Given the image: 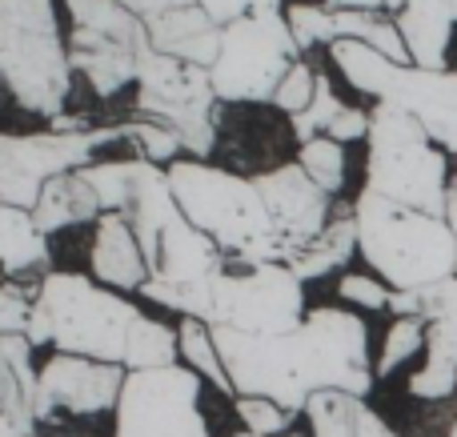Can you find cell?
Returning <instances> with one entry per match:
<instances>
[{
	"label": "cell",
	"instance_id": "cell-42",
	"mask_svg": "<svg viewBox=\"0 0 457 437\" xmlns=\"http://www.w3.org/2000/svg\"><path fill=\"white\" fill-rule=\"evenodd\" d=\"M233 437H257V433H245L241 430V433H233ZM281 437H305V433H281Z\"/></svg>",
	"mask_w": 457,
	"mask_h": 437
},
{
	"label": "cell",
	"instance_id": "cell-29",
	"mask_svg": "<svg viewBox=\"0 0 457 437\" xmlns=\"http://www.w3.org/2000/svg\"><path fill=\"white\" fill-rule=\"evenodd\" d=\"M285 21H289V32L301 53L321 48V45L329 48L337 40V12L325 4H289L285 8Z\"/></svg>",
	"mask_w": 457,
	"mask_h": 437
},
{
	"label": "cell",
	"instance_id": "cell-14",
	"mask_svg": "<svg viewBox=\"0 0 457 437\" xmlns=\"http://www.w3.org/2000/svg\"><path fill=\"white\" fill-rule=\"evenodd\" d=\"M125 366L77 353H53L37 374V417L40 425L56 417H101L117 409L125 390Z\"/></svg>",
	"mask_w": 457,
	"mask_h": 437
},
{
	"label": "cell",
	"instance_id": "cell-32",
	"mask_svg": "<svg viewBox=\"0 0 457 437\" xmlns=\"http://www.w3.org/2000/svg\"><path fill=\"white\" fill-rule=\"evenodd\" d=\"M341 109H345V101H341L337 93H333L329 77H325L321 69H317V93H313V104H309L305 112H297L293 117V133H297V141H313V136H325L329 133V125L341 117Z\"/></svg>",
	"mask_w": 457,
	"mask_h": 437
},
{
	"label": "cell",
	"instance_id": "cell-10",
	"mask_svg": "<svg viewBox=\"0 0 457 437\" xmlns=\"http://www.w3.org/2000/svg\"><path fill=\"white\" fill-rule=\"evenodd\" d=\"M309 317L305 281L285 261L225 265L213 277V317L209 326L249 337L293 334Z\"/></svg>",
	"mask_w": 457,
	"mask_h": 437
},
{
	"label": "cell",
	"instance_id": "cell-35",
	"mask_svg": "<svg viewBox=\"0 0 457 437\" xmlns=\"http://www.w3.org/2000/svg\"><path fill=\"white\" fill-rule=\"evenodd\" d=\"M32 301H37V289L29 293L21 281H0V337L4 334H29Z\"/></svg>",
	"mask_w": 457,
	"mask_h": 437
},
{
	"label": "cell",
	"instance_id": "cell-16",
	"mask_svg": "<svg viewBox=\"0 0 457 437\" xmlns=\"http://www.w3.org/2000/svg\"><path fill=\"white\" fill-rule=\"evenodd\" d=\"M88 277H96L101 285L117 289V293H141L149 281V261L145 249L137 241L133 225L120 213H104L93 225V249H88Z\"/></svg>",
	"mask_w": 457,
	"mask_h": 437
},
{
	"label": "cell",
	"instance_id": "cell-13",
	"mask_svg": "<svg viewBox=\"0 0 457 437\" xmlns=\"http://www.w3.org/2000/svg\"><path fill=\"white\" fill-rule=\"evenodd\" d=\"M201 398L205 382L189 366L129 369L112 409V437H213Z\"/></svg>",
	"mask_w": 457,
	"mask_h": 437
},
{
	"label": "cell",
	"instance_id": "cell-38",
	"mask_svg": "<svg viewBox=\"0 0 457 437\" xmlns=\"http://www.w3.org/2000/svg\"><path fill=\"white\" fill-rule=\"evenodd\" d=\"M117 4H125L141 24H153V21H161L165 12H177V8L197 4V0H117Z\"/></svg>",
	"mask_w": 457,
	"mask_h": 437
},
{
	"label": "cell",
	"instance_id": "cell-40",
	"mask_svg": "<svg viewBox=\"0 0 457 437\" xmlns=\"http://www.w3.org/2000/svg\"><path fill=\"white\" fill-rule=\"evenodd\" d=\"M445 221H450L453 233H457V173H453V185H450V205H445Z\"/></svg>",
	"mask_w": 457,
	"mask_h": 437
},
{
	"label": "cell",
	"instance_id": "cell-39",
	"mask_svg": "<svg viewBox=\"0 0 457 437\" xmlns=\"http://www.w3.org/2000/svg\"><path fill=\"white\" fill-rule=\"evenodd\" d=\"M325 8H333V12H381L386 0H325Z\"/></svg>",
	"mask_w": 457,
	"mask_h": 437
},
{
	"label": "cell",
	"instance_id": "cell-23",
	"mask_svg": "<svg viewBox=\"0 0 457 437\" xmlns=\"http://www.w3.org/2000/svg\"><path fill=\"white\" fill-rule=\"evenodd\" d=\"M353 253H357V221H353V209H349V213L333 217L321 237H313L305 249H297L285 265H289L301 281H317V277H325V273L345 269Z\"/></svg>",
	"mask_w": 457,
	"mask_h": 437
},
{
	"label": "cell",
	"instance_id": "cell-2",
	"mask_svg": "<svg viewBox=\"0 0 457 437\" xmlns=\"http://www.w3.org/2000/svg\"><path fill=\"white\" fill-rule=\"evenodd\" d=\"M165 173L181 213L221 249L228 265L285 261V245L253 177L197 157L173 161Z\"/></svg>",
	"mask_w": 457,
	"mask_h": 437
},
{
	"label": "cell",
	"instance_id": "cell-30",
	"mask_svg": "<svg viewBox=\"0 0 457 437\" xmlns=\"http://www.w3.org/2000/svg\"><path fill=\"white\" fill-rule=\"evenodd\" d=\"M129 141L137 144V157L153 161V165L169 169L173 161L185 157V144L173 128L157 125V120H141V117H129Z\"/></svg>",
	"mask_w": 457,
	"mask_h": 437
},
{
	"label": "cell",
	"instance_id": "cell-3",
	"mask_svg": "<svg viewBox=\"0 0 457 437\" xmlns=\"http://www.w3.org/2000/svg\"><path fill=\"white\" fill-rule=\"evenodd\" d=\"M357 253L389 289H429L457 277V233L445 217L361 189L353 205Z\"/></svg>",
	"mask_w": 457,
	"mask_h": 437
},
{
	"label": "cell",
	"instance_id": "cell-6",
	"mask_svg": "<svg viewBox=\"0 0 457 437\" xmlns=\"http://www.w3.org/2000/svg\"><path fill=\"white\" fill-rule=\"evenodd\" d=\"M370 141H365V189L397 205L445 217L450 205V153L397 104L378 101L370 109Z\"/></svg>",
	"mask_w": 457,
	"mask_h": 437
},
{
	"label": "cell",
	"instance_id": "cell-43",
	"mask_svg": "<svg viewBox=\"0 0 457 437\" xmlns=\"http://www.w3.org/2000/svg\"><path fill=\"white\" fill-rule=\"evenodd\" d=\"M88 437H93V433H88Z\"/></svg>",
	"mask_w": 457,
	"mask_h": 437
},
{
	"label": "cell",
	"instance_id": "cell-1",
	"mask_svg": "<svg viewBox=\"0 0 457 437\" xmlns=\"http://www.w3.org/2000/svg\"><path fill=\"white\" fill-rule=\"evenodd\" d=\"M213 337L237 398H269L293 414H305L309 398L329 390L370 398L378 382L370 326L361 313L341 305H317L293 334L281 337H249L217 326Z\"/></svg>",
	"mask_w": 457,
	"mask_h": 437
},
{
	"label": "cell",
	"instance_id": "cell-28",
	"mask_svg": "<svg viewBox=\"0 0 457 437\" xmlns=\"http://www.w3.org/2000/svg\"><path fill=\"white\" fill-rule=\"evenodd\" d=\"M297 165L305 169L329 197H337V193L345 189L349 157H345V144H337L333 136H313V141H305L297 153Z\"/></svg>",
	"mask_w": 457,
	"mask_h": 437
},
{
	"label": "cell",
	"instance_id": "cell-41",
	"mask_svg": "<svg viewBox=\"0 0 457 437\" xmlns=\"http://www.w3.org/2000/svg\"><path fill=\"white\" fill-rule=\"evenodd\" d=\"M405 4H410V0H405ZM437 4H442L445 12H450V21L457 24V0H437Z\"/></svg>",
	"mask_w": 457,
	"mask_h": 437
},
{
	"label": "cell",
	"instance_id": "cell-5",
	"mask_svg": "<svg viewBox=\"0 0 457 437\" xmlns=\"http://www.w3.org/2000/svg\"><path fill=\"white\" fill-rule=\"evenodd\" d=\"M0 88L16 109L56 120L72 93L69 40L56 0H0Z\"/></svg>",
	"mask_w": 457,
	"mask_h": 437
},
{
	"label": "cell",
	"instance_id": "cell-4",
	"mask_svg": "<svg viewBox=\"0 0 457 437\" xmlns=\"http://www.w3.org/2000/svg\"><path fill=\"white\" fill-rule=\"evenodd\" d=\"M141 313L145 309L129 301V293H117L96 277L53 269L45 281H37V301L24 337L37 350L53 345L56 353L125 366V345Z\"/></svg>",
	"mask_w": 457,
	"mask_h": 437
},
{
	"label": "cell",
	"instance_id": "cell-31",
	"mask_svg": "<svg viewBox=\"0 0 457 437\" xmlns=\"http://www.w3.org/2000/svg\"><path fill=\"white\" fill-rule=\"evenodd\" d=\"M233 414L241 422L245 433H257V437H281L293 433V409L277 406L269 398H233Z\"/></svg>",
	"mask_w": 457,
	"mask_h": 437
},
{
	"label": "cell",
	"instance_id": "cell-7",
	"mask_svg": "<svg viewBox=\"0 0 457 437\" xmlns=\"http://www.w3.org/2000/svg\"><path fill=\"white\" fill-rule=\"evenodd\" d=\"M333 69L345 77L349 88L405 109L421 120L429 136L457 157V72L453 69H418V64H397L381 56L378 48L361 40L337 37L329 45Z\"/></svg>",
	"mask_w": 457,
	"mask_h": 437
},
{
	"label": "cell",
	"instance_id": "cell-9",
	"mask_svg": "<svg viewBox=\"0 0 457 437\" xmlns=\"http://www.w3.org/2000/svg\"><path fill=\"white\" fill-rule=\"evenodd\" d=\"M301 56L285 12L241 16L221 29V53L209 64V80L221 104H269Z\"/></svg>",
	"mask_w": 457,
	"mask_h": 437
},
{
	"label": "cell",
	"instance_id": "cell-19",
	"mask_svg": "<svg viewBox=\"0 0 457 437\" xmlns=\"http://www.w3.org/2000/svg\"><path fill=\"white\" fill-rule=\"evenodd\" d=\"M32 217H37V225L53 237V233L77 229V225H96L104 217V205H101V197H96V189L88 185L85 169H77V173L53 177V181L45 185Z\"/></svg>",
	"mask_w": 457,
	"mask_h": 437
},
{
	"label": "cell",
	"instance_id": "cell-36",
	"mask_svg": "<svg viewBox=\"0 0 457 437\" xmlns=\"http://www.w3.org/2000/svg\"><path fill=\"white\" fill-rule=\"evenodd\" d=\"M201 8H205L209 16H213L217 24H233L241 21V16H257V12H285L281 0H197Z\"/></svg>",
	"mask_w": 457,
	"mask_h": 437
},
{
	"label": "cell",
	"instance_id": "cell-34",
	"mask_svg": "<svg viewBox=\"0 0 457 437\" xmlns=\"http://www.w3.org/2000/svg\"><path fill=\"white\" fill-rule=\"evenodd\" d=\"M337 297L353 309L365 313H386L389 301H394V289L378 277V273H341L337 281Z\"/></svg>",
	"mask_w": 457,
	"mask_h": 437
},
{
	"label": "cell",
	"instance_id": "cell-21",
	"mask_svg": "<svg viewBox=\"0 0 457 437\" xmlns=\"http://www.w3.org/2000/svg\"><path fill=\"white\" fill-rule=\"evenodd\" d=\"M37 345L24 334L0 337V417H16L24 425H40L37 417V374L40 366L32 361Z\"/></svg>",
	"mask_w": 457,
	"mask_h": 437
},
{
	"label": "cell",
	"instance_id": "cell-26",
	"mask_svg": "<svg viewBox=\"0 0 457 437\" xmlns=\"http://www.w3.org/2000/svg\"><path fill=\"white\" fill-rule=\"evenodd\" d=\"M337 37H349V40H361V45L378 48L381 56L397 64H410V53H405V40H402V29H397L394 12H337Z\"/></svg>",
	"mask_w": 457,
	"mask_h": 437
},
{
	"label": "cell",
	"instance_id": "cell-33",
	"mask_svg": "<svg viewBox=\"0 0 457 437\" xmlns=\"http://www.w3.org/2000/svg\"><path fill=\"white\" fill-rule=\"evenodd\" d=\"M313 93H317V69L305 61V56H301V61L285 72V80L277 85V93H273V101H269V104L293 120L297 112H305L309 104H313Z\"/></svg>",
	"mask_w": 457,
	"mask_h": 437
},
{
	"label": "cell",
	"instance_id": "cell-20",
	"mask_svg": "<svg viewBox=\"0 0 457 437\" xmlns=\"http://www.w3.org/2000/svg\"><path fill=\"white\" fill-rule=\"evenodd\" d=\"M313 437H402L365 398L353 393H313L305 406Z\"/></svg>",
	"mask_w": 457,
	"mask_h": 437
},
{
	"label": "cell",
	"instance_id": "cell-15",
	"mask_svg": "<svg viewBox=\"0 0 457 437\" xmlns=\"http://www.w3.org/2000/svg\"><path fill=\"white\" fill-rule=\"evenodd\" d=\"M269 205V217L277 225V237L285 245V261H289L297 249H305L313 237H321L325 225L333 221V197L297 165V161H285L277 169L253 177Z\"/></svg>",
	"mask_w": 457,
	"mask_h": 437
},
{
	"label": "cell",
	"instance_id": "cell-12",
	"mask_svg": "<svg viewBox=\"0 0 457 437\" xmlns=\"http://www.w3.org/2000/svg\"><path fill=\"white\" fill-rule=\"evenodd\" d=\"M112 141H129V120L88 125L77 133L40 128V133H0V201L16 209H37L53 177L77 173Z\"/></svg>",
	"mask_w": 457,
	"mask_h": 437
},
{
	"label": "cell",
	"instance_id": "cell-24",
	"mask_svg": "<svg viewBox=\"0 0 457 437\" xmlns=\"http://www.w3.org/2000/svg\"><path fill=\"white\" fill-rule=\"evenodd\" d=\"M177 337H181V366H189L193 374L201 377L205 385H213L221 398L233 401V382H228V369H225V358L217 350V337H213V326L201 317H181L177 321Z\"/></svg>",
	"mask_w": 457,
	"mask_h": 437
},
{
	"label": "cell",
	"instance_id": "cell-27",
	"mask_svg": "<svg viewBox=\"0 0 457 437\" xmlns=\"http://www.w3.org/2000/svg\"><path fill=\"white\" fill-rule=\"evenodd\" d=\"M429 342V326L426 317H394V326L381 337V353H378V377L397 374L402 366H410Z\"/></svg>",
	"mask_w": 457,
	"mask_h": 437
},
{
	"label": "cell",
	"instance_id": "cell-8",
	"mask_svg": "<svg viewBox=\"0 0 457 437\" xmlns=\"http://www.w3.org/2000/svg\"><path fill=\"white\" fill-rule=\"evenodd\" d=\"M61 4L72 21V77L85 80L101 101H112L129 85H137L145 56L153 53L149 29L117 0H61Z\"/></svg>",
	"mask_w": 457,
	"mask_h": 437
},
{
	"label": "cell",
	"instance_id": "cell-11",
	"mask_svg": "<svg viewBox=\"0 0 457 437\" xmlns=\"http://www.w3.org/2000/svg\"><path fill=\"white\" fill-rule=\"evenodd\" d=\"M133 117L173 128L185 144V157L209 161L217 149V93L209 69L153 48L137 77Z\"/></svg>",
	"mask_w": 457,
	"mask_h": 437
},
{
	"label": "cell",
	"instance_id": "cell-37",
	"mask_svg": "<svg viewBox=\"0 0 457 437\" xmlns=\"http://www.w3.org/2000/svg\"><path fill=\"white\" fill-rule=\"evenodd\" d=\"M370 109H357V104H345L341 109V117L329 125V133L337 144H353V141H370Z\"/></svg>",
	"mask_w": 457,
	"mask_h": 437
},
{
	"label": "cell",
	"instance_id": "cell-18",
	"mask_svg": "<svg viewBox=\"0 0 457 437\" xmlns=\"http://www.w3.org/2000/svg\"><path fill=\"white\" fill-rule=\"evenodd\" d=\"M145 29H149V40L157 53L177 56L185 64L209 69L217 61V53H221V24L201 4H185L177 12H165L161 21L145 24Z\"/></svg>",
	"mask_w": 457,
	"mask_h": 437
},
{
	"label": "cell",
	"instance_id": "cell-22",
	"mask_svg": "<svg viewBox=\"0 0 457 437\" xmlns=\"http://www.w3.org/2000/svg\"><path fill=\"white\" fill-rule=\"evenodd\" d=\"M394 21H397V29H402L410 64H418V69H445L450 40H453V21L437 0H410L402 12H394Z\"/></svg>",
	"mask_w": 457,
	"mask_h": 437
},
{
	"label": "cell",
	"instance_id": "cell-17",
	"mask_svg": "<svg viewBox=\"0 0 457 437\" xmlns=\"http://www.w3.org/2000/svg\"><path fill=\"white\" fill-rule=\"evenodd\" d=\"M53 273L48 233L37 225L32 209L0 201V277L4 281H45Z\"/></svg>",
	"mask_w": 457,
	"mask_h": 437
},
{
	"label": "cell",
	"instance_id": "cell-25",
	"mask_svg": "<svg viewBox=\"0 0 457 437\" xmlns=\"http://www.w3.org/2000/svg\"><path fill=\"white\" fill-rule=\"evenodd\" d=\"M165 366H181V337H177V326L141 313L133 334H129V345H125V369H165Z\"/></svg>",
	"mask_w": 457,
	"mask_h": 437
}]
</instances>
